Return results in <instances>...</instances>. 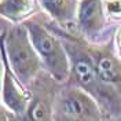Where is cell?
Segmentation results:
<instances>
[{"label": "cell", "instance_id": "obj_1", "mask_svg": "<svg viewBox=\"0 0 121 121\" xmlns=\"http://www.w3.org/2000/svg\"><path fill=\"white\" fill-rule=\"evenodd\" d=\"M56 33L68 51L70 59V78L74 80L76 87L88 92L105 110L112 114H121V95L99 77L88 47L84 45L81 40L72 37L69 33L60 30Z\"/></svg>", "mask_w": 121, "mask_h": 121}, {"label": "cell", "instance_id": "obj_2", "mask_svg": "<svg viewBox=\"0 0 121 121\" xmlns=\"http://www.w3.org/2000/svg\"><path fill=\"white\" fill-rule=\"evenodd\" d=\"M3 52L18 80L25 87H30L44 65L23 23H14L3 32Z\"/></svg>", "mask_w": 121, "mask_h": 121}, {"label": "cell", "instance_id": "obj_3", "mask_svg": "<svg viewBox=\"0 0 121 121\" xmlns=\"http://www.w3.org/2000/svg\"><path fill=\"white\" fill-rule=\"evenodd\" d=\"M23 25L29 32L32 43L43 60L44 69L58 83L70 78V59L62 39L40 21L39 17L28 18Z\"/></svg>", "mask_w": 121, "mask_h": 121}, {"label": "cell", "instance_id": "obj_4", "mask_svg": "<svg viewBox=\"0 0 121 121\" xmlns=\"http://www.w3.org/2000/svg\"><path fill=\"white\" fill-rule=\"evenodd\" d=\"M55 113L83 117L100 121L102 112L100 106L88 92L80 87H68L56 94L55 98Z\"/></svg>", "mask_w": 121, "mask_h": 121}, {"label": "cell", "instance_id": "obj_5", "mask_svg": "<svg viewBox=\"0 0 121 121\" xmlns=\"http://www.w3.org/2000/svg\"><path fill=\"white\" fill-rule=\"evenodd\" d=\"M32 95L25 116L26 121H54L55 98L56 94L51 90L48 80L41 78L40 74L30 84Z\"/></svg>", "mask_w": 121, "mask_h": 121}, {"label": "cell", "instance_id": "obj_6", "mask_svg": "<svg viewBox=\"0 0 121 121\" xmlns=\"http://www.w3.org/2000/svg\"><path fill=\"white\" fill-rule=\"evenodd\" d=\"M77 28L84 36L88 39H95L107 25V13H106L103 0H80L77 17Z\"/></svg>", "mask_w": 121, "mask_h": 121}, {"label": "cell", "instance_id": "obj_7", "mask_svg": "<svg viewBox=\"0 0 121 121\" xmlns=\"http://www.w3.org/2000/svg\"><path fill=\"white\" fill-rule=\"evenodd\" d=\"M1 100L3 105L10 109L13 113L23 116L28 110L29 95L22 88L23 84L18 80L13 69H8L6 55L3 54V73H1Z\"/></svg>", "mask_w": 121, "mask_h": 121}, {"label": "cell", "instance_id": "obj_8", "mask_svg": "<svg viewBox=\"0 0 121 121\" xmlns=\"http://www.w3.org/2000/svg\"><path fill=\"white\" fill-rule=\"evenodd\" d=\"M88 51L91 52L95 66L98 70L99 77L112 85L114 90L121 95V62L113 51L107 47H92L87 45Z\"/></svg>", "mask_w": 121, "mask_h": 121}, {"label": "cell", "instance_id": "obj_9", "mask_svg": "<svg viewBox=\"0 0 121 121\" xmlns=\"http://www.w3.org/2000/svg\"><path fill=\"white\" fill-rule=\"evenodd\" d=\"M44 11L59 25H69L76 19L78 0H39Z\"/></svg>", "mask_w": 121, "mask_h": 121}, {"label": "cell", "instance_id": "obj_10", "mask_svg": "<svg viewBox=\"0 0 121 121\" xmlns=\"http://www.w3.org/2000/svg\"><path fill=\"white\" fill-rule=\"evenodd\" d=\"M36 8V0H1L0 11L3 19L11 23L25 22Z\"/></svg>", "mask_w": 121, "mask_h": 121}, {"label": "cell", "instance_id": "obj_11", "mask_svg": "<svg viewBox=\"0 0 121 121\" xmlns=\"http://www.w3.org/2000/svg\"><path fill=\"white\" fill-rule=\"evenodd\" d=\"M54 121H96L91 118H83V117H73V116H66V114H54Z\"/></svg>", "mask_w": 121, "mask_h": 121}, {"label": "cell", "instance_id": "obj_12", "mask_svg": "<svg viewBox=\"0 0 121 121\" xmlns=\"http://www.w3.org/2000/svg\"><path fill=\"white\" fill-rule=\"evenodd\" d=\"M1 121H7V120H6V113H4V109H1Z\"/></svg>", "mask_w": 121, "mask_h": 121}]
</instances>
